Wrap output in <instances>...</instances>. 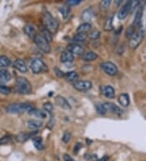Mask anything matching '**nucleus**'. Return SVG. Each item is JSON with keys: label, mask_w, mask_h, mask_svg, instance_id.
I'll return each instance as SVG.
<instances>
[{"label": "nucleus", "mask_w": 146, "mask_h": 161, "mask_svg": "<svg viewBox=\"0 0 146 161\" xmlns=\"http://www.w3.org/2000/svg\"><path fill=\"white\" fill-rule=\"evenodd\" d=\"M35 108L31 103H16L10 104L6 107V112L10 114H20L24 112H29Z\"/></svg>", "instance_id": "nucleus-1"}, {"label": "nucleus", "mask_w": 146, "mask_h": 161, "mask_svg": "<svg viewBox=\"0 0 146 161\" xmlns=\"http://www.w3.org/2000/svg\"><path fill=\"white\" fill-rule=\"evenodd\" d=\"M15 90L20 95H29L32 92V86L28 79L19 77L15 80Z\"/></svg>", "instance_id": "nucleus-2"}, {"label": "nucleus", "mask_w": 146, "mask_h": 161, "mask_svg": "<svg viewBox=\"0 0 146 161\" xmlns=\"http://www.w3.org/2000/svg\"><path fill=\"white\" fill-rule=\"evenodd\" d=\"M43 24L45 29L49 30L51 34H55L58 29V22L53 17V16L48 11L43 13Z\"/></svg>", "instance_id": "nucleus-3"}, {"label": "nucleus", "mask_w": 146, "mask_h": 161, "mask_svg": "<svg viewBox=\"0 0 146 161\" xmlns=\"http://www.w3.org/2000/svg\"><path fill=\"white\" fill-rule=\"evenodd\" d=\"M144 29L142 28V26H140V28H138V29L136 30L135 34L129 40V47L131 49H135L140 46L141 42L143 41V38H144Z\"/></svg>", "instance_id": "nucleus-4"}, {"label": "nucleus", "mask_w": 146, "mask_h": 161, "mask_svg": "<svg viewBox=\"0 0 146 161\" xmlns=\"http://www.w3.org/2000/svg\"><path fill=\"white\" fill-rule=\"evenodd\" d=\"M35 44H36V47L39 50H41V51L45 54L49 53L50 51V47H49V42L44 38L41 34H37L35 38L33 39Z\"/></svg>", "instance_id": "nucleus-5"}, {"label": "nucleus", "mask_w": 146, "mask_h": 161, "mask_svg": "<svg viewBox=\"0 0 146 161\" xmlns=\"http://www.w3.org/2000/svg\"><path fill=\"white\" fill-rule=\"evenodd\" d=\"M29 67H30L31 70L34 74H37V73H41L42 72H45L47 70V68L45 66L42 60L40 59L34 58L32 59L29 62Z\"/></svg>", "instance_id": "nucleus-6"}, {"label": "nucleus", "mask_w": 146, "mask_h": 161, "mask_svg": "<svg viewBox=\"0 0 146 161\" xmlns=\"http://www.w3.org/2000/svg\"><path fill=\"white\" fill-rule=\"evenodd\" d=\"M101 69L109 76H115L118 73V68L114 63L106 61L101 64Z\"/></svg>", "instance_id": "nucleus-7"}, {"label": "nucleus", "mask_w": 146, "mask_h": 161, "mask_svg": "<svg viewBox=\"0 0 146 161\" xmlns=\"http://www.w3.org/2000/svg\"><path fill=\"white\" fill-rule=\"evenodd\" d=\"M92 82L89 81H76L73 84V87L78 91H87L92 88Z\"/></svg>", "instance_id": "nucleus-8"}, {"label": "nucleus", "mask_w": 146, "mask_h": 161, "mask_svg": "<svg viewBox=\"0 0 146 161\" xmlns=\"http://www.w3.org/2000/svg\"><path fill=\"white\" fill-rule=\"evenodd\" d=\"M130 11H131V1H128L125 2L122 7L119 9L118 12V18L119 20H124Z\"/></svg>", "instance_id": "nucleus-9"}, {"label": "nucleus", "mask_w": 146, "mask_h": 161, "mask_svg": "<svg viewBox=\"0 0 146 161\" xmlns=\"http://www.w3.org/2000/svg\"><path fill=\"white\" fill-rule=\"evenodd\" d=\"M38 133L37 130H34V131H30V132H23V133H19L17 136H16V140H17L19 142H26L27 140H28L31 137H34L36 133Z\"/></svg>", "instance_id": "nucleus-10"}, {"label": "nucleus", "mask_w": 146, "mask_h": 161, "mask_svg": "<svg viewBox=\"0 0 146 161\" xmlns=\"http://www.w3.org/2000/svg\"><path fill=\"white\" fill-rule=\"evenodd\" d=\"M101 93L108 99H114L115 96L114 89L111 86H102L101 87Z\"/></svg>", "instance_id": "nucleus-11"}, {"label": "nucleus", "mask_w": 146, "mask_h": 161, "mask_svg": "<svg viewBox=\"0 0 146 161\" xmlns=\"http://www.w3.org/2000/svg\"><path fill=\"white\" fill-rule=\"evenodd\" d=\"M105 107L106 108V111L107 112H111V113H114L115 115H118V116H120L121 114L122 113V111L121 110V108L119 107H118L117 105L114 104L112 103H105Z\"/></svg>", "instance_id": "nucleus-12"}, {"label": "nucleus", "mask_w": 146, "mask_h": 161, "mask_svg": "<svg viewBox=\"0 0 146 161\" xmlns=\"http://www.w3.org/2000/svg\"><path fill=\"white\" fill-rule=\"evenodd\" d=\"M55 103L58 107H60L62 109L68 110L71 108V106H70V104H69L67 99H65L64 97L61 96V95H58V96L56 97Z\"/></svg>", "instance_id": "nucleus-13"}, {"label": "nucleus", "mask_w": 146, "mask_h": 161, "mask_svg": "<svg viewBox=\"0 0 146 161\" xmlns=\"http://www.w3.org/2000/svg\"><path fill=\"white\" fill-rule=\"evenodd\" d=\"M67 51H69L70 52L74 55H83L84 53V48L82 47L81 46L79 45V44H75V43H72V44H69L67 46Z\"/></svg>", "instance_id": "nucleus-14"}, {"label": "nucleus", "mask_w": 146, "mask_h": 161, "mask_svg": "<svg viewBox=\"0 0 146 161\" xmlns=\"http://www.w3.org/2000/svg\"><path fill=\"white\" fill-rule=\"evenodd\" d=\"M14 67L15 69H17L18 71H19L20 73H25L28 72V67L26 65L25 62L24 60H21V59H17V60H15V62L13 64Z\"/></svg>", "instance_id": "nucleus-15"}, {"label": "nucleus", "mask_w": 146, "mask_h": 161, "mask_svg": "<svg viewBox=\"0 0 146 161\" xmlns=\"http://www.w3.org/2000/svg\"><path fill=\"white\" fill-rule=\"evenodd\" d=\"M142 15H143V7H139L137 10H136V11H135V17H134L133 21V25L136 28H140V27Z\"/></svg>", "instance_id": "nucleus-16"}, {"label": "nucleus", "mask_w": 146, "mask_h": 161, "mask_svg": "<svg viewBox=\"0 0 146 161\" xmlns=\"http://www.w3.org/2000/svg\"><path fill=\"white\" fill-rule=\"evenodd\" d=\"M60 60L62 63H70L74 60V55L69 51H65L61 54Z\"/></svg>", "instance_id": "nucleus-17"}, {"label": "nucleus", "mask_w": 146, "mask_h": 161, "mask_svg": "<svg viewBox=\"0 0 146 161\" xmlns=\"http://www.w3.org/2000/svg\"><path fill=\"white\" fill-rule=\"evenodd\" d=\"M118 101L119 103L122 107H128L129 104H130V99H129V95L126 93H123V94H121L119 95L118 98Z\"/></svg>", "instance_id": "nucleus-18"}, {"label": "nucleus", "mask_w": 146, "mask_h": 161, "mask_svg": "<svg viewBox=\"0 0 146 161\" xmlns=\"http://www.w3.org/2000/svg\"><path fill=\"white\" fill-rule=\"evenodd\" d=\"M29 115L32 116H35V117H37V118L41 119H45L47 118V113L45 111H41V110L36 109V108H33L32 110H31L30 112H28Z\"/></svg>", "instance_id": "nucleus-19"}, {"label": "nucleus", "mask_w": 146, "mask_h": 161, "mask_svg": "<svg viewBox=\"0 0 146 161\" xmlns=\"http://www.w3.org/2000/svg\"><path fill=\"white\" fill-rule=\"evenodd\" d=\"M24 31L25 33V34L27 36H28L30 38H32V40L35 38V37L37 35L36 32V29L32 25H27L24 26Z\"/></svg>", "instance_id": "nucleus-20"}, {"label": "nucleus", "mask_w": 146, "mask_h": 161, "mask_svg": "<svg viewBox=\"0 0 146 161\" xmlns=\"http://www.w3.org/2000/svg\"><path fill=\"white\" fill-rule=\"evenodd\" d=\"M42 126V122H41V120H28L27 121V127H28V129H37L39 128H41Z\"/></svg>", "instance_id": "nucleus-21"}, {"label": "nucleus", "mask_w": 146, "mask_h": 161, "mask_svg": "<svg viewBox=\"0 0 146 161\" xmlns=\"http://www.w3.org/2000/svg\"><path fill=\"white\" fill-rule=\"evenodd\" d=\"M11 78V73H9L6 69H0V82H2V83H6V82H10Z\"/></svg>", "instance_id": "nucleus-22"}, {"label": "nucleus", "mask_w": 146, "mask_h": 161, "mask_svg": "<svg viewBox=\"0 0 146 161\" xmlns=\"http://www.w3.org/2000/svg\"><path fill=\"white\" fill-rule=\"evenodd\" d=\"M113 19H114V14H110L105 20L104 24V30L105 31H111L114 29L113 27Z\"/></svg>", "instance_id": "nucleus-23"}, {"label": "nucleus", "mask_w": 146, "mask_h": 161, "mask_svg": "<svg viewBox=\"0 0 146 161\" xmlns=\"http://www.w3.org/2000/svg\"><path fill=\"white\" fill-rule=\"evenodd\" d=\"M97 58V55L93 51H86L82 55V60L84 61H93Z\"/></svg>", "instance_id": "nucleus-24"}, {"label": "nucleus", "mask_w": 146, "mask_h": 161, "mask_svg": "<svg viewBox=\"0 0 146 161\" xmlns=\"http://www.w3.org/2000/svg\"><path fill=\"white\" fill-rule=\"evenodd\" d=\"M78 73L75 71H70V72H67V73H65V76H64V78L66 79L67 82H75L76 81V79L78 78Z\"/></svg>", "instance_id": "nucleus-25"}, {"label": "nucleus", "mask_w": 146, "mask_h": 161, "mask_svg": "<svg viewBox=\"0 0 146 161\" xmlns=\"http://www.w3.org/2000/svg\"><path fill=\"white\" fill-rule=\"evenodd\" d=\"M32 143L35 148L38 150H41L44 148V143H43L42 138L41 137H34L32 139Z\"/></svg>", "instance_id": "nucleus-26"}, {"label": "nucleus", "mask_w": 146, "mask_h": 161, "mask_svg": "<svg viewBox=\"0 0 146 161\" xmlns=\"http://www.w3.org/2000/svg\"><path fill=\"white\" fill-rule=\"evenodd\" d=\"M91 29V25L88 22H84L83 24L79 25V27L76 29V32L77 34H80V33H84V34H87L88 30H90Z\"/></svg>", "instance_id": "nucleus-27"}, {"label": "nucleus", "mask_w": 146, "mask_h": 161, "mask_svg": "<svg viewBox=\"0 0 146 161\" xmlns=\"http://www.w3.org/2000/svg\"><path fill=\"white\" fill-rule=\"evenodd\" d=\"M92 16H93V11H92V8H88L85 9L83 12H82L81 18L82 20H84L85 21H88V20H90L92 19Z\"/></svg>", "instance_id": "nucleus-28"}, {"label": "nucleus", "mask_w": 146, "mask_h": 161, "mask_svg": "<svg viewBox=\"0 0 146 161\" xmlns=\"http://www.w3.org/2000/svg\"><path fill=\"white\" fill-rule=\"evenodd\" d=\"M135 28H136V27H135V26L133 24L131 25V26H129L128 29L126 30V33H125V36H126V38H127L131 39V37L135 34V33L136 32Z\"/></svg>", "instance_id": "nucleus-29"}, {"label": "nucleus", "mask_w": 146, "mask_h": 161, "mask_svg": "<svg viewBox=\"0 0 146 161\" xmlns=\"http://www.w3.org/2000/svg\"><path fill=\"white\" fill-rule=\"evenodd\" d=\"M88 38L87 34H84V33H80V34H75L73 38V41L75 42H84L85 41L86 38Z\"/></svg>", "instance_id": "nucleus-30"}, {"label": "nucleus", "mask_w": 146, "mask_h": 161, "mask_svg": "<svg viewBox=\"0 0 146 161\" xmlns=\"http://www.w3.org/2000/svg\"><path fill=\"white\" fill-rule=\"evenodd\" d=\"M11 65V60L5 56H0V67H7Z\"/></svg>", "instance_id": "nucleus-31"}, {"label": "nucleus", "mask_w": 146, "mask_h": 161, "mask_svg": "<svg viewBox=\"0 0 146 161\" xmlns=\"http://www.w3.org/2000/svg\"><path fill=\"white\" fill-rule=\"evenodd\" d=\"M96 109H97V113L100 114V115H105L107 112L104 103H97L96 105Z\"/></svg>", "instance_id": "nucleus-32"}, {"label": "nucleus", "mask_w": 146, "mask_h": 161, "mask_svg": "<svg viewBox=\"0 0 146 161\" xmlns=\"http://www.w3.org/2000/svg\"><path fill=\"white\" fill-rule=\"evenodd\" d=\"M101 36V32L98 30H93L91 33H89V34L88 35V38L91 40H97Z\"/></svg>", "instance_id": "nucleus-33"}, {"label": "nucleus", "mask_w": 146, "mask_h": 161, "mask_svg": "<svg viewBox=\"0 0 146 161\" xmlns=\"http://www.w3.org/2000/svg\"><path fill=\"white\" fill-rule=\"evenodd\" d=\"M41 35H42L44 38H45L48 42H51L52 41V36H51V33L49 32V30H47L46 29H44L41 30Z\"/></svg>", "instance_id": "nucleus-34"}, {"label": "nucleus", "mask_w": 146, "mask_h": 161, "mask_svg": "<svg viewBox=\"0 0 146 161\" xmlns=\"http://www.w3.org/2000/svg\"><path fill=\"white\" fill-rule=\"evenodd\" d=\"M11 93V89L7 87V86L2 85V84H0V94L4 95H7Z\"/></svg>", "instance_id": "nucleus-35"}, {"label": "nucleus", "mask_w": 146, "mask_h": 161, "mask_svg": "<svg viewBox=\"0 0 146 161\" xmlns=\"http://www.w3.org/2000/svg\"><path fill=\"white\" fill-rule=\"evenodd\" d=\"M111 3V1H110V0H104V1H101L100 2V8L101 10L102 11H105V10H107L108 7H110Z\"/></svg>", "instance_id": "nucleus-36"}, {"label": "nucleus", "mask_w": 146, "mask_h": 161, "mask_svg": "<svg viewBox=\"0 0 146 161\" xmlns=\"http://www.w3.org/2000/svg\"><path fill=\"white\" fill-rule=\"evenodd\" d=\"M59 11H60L61 14H62V17L67 18L69 12H70V8H69V7H62L59 8Z\"/></svg>", "instance_id": "nucleus-37"}, {"label": "nucleus", "mask_w": 146, "mask_h": 161, "mask_svg": "<svg viewBox=\"0 0 146 161\" xmlns=\"http://www.w3.org/2000/svg\"><path fill=\"white\" fill-rule=\"evenodd\" d=\"M11 137L9 135H5L0 138V145H5L11 142Z\"/></svg>", "instance_id": "nucleus-38"}, {"label": "nucleus", "mask_w": 146, "mask_h": 161, "mask_svg": "<svg viewBox=\"0 0 146 161\" xmlns=\"http://www.w3.org/2000/svg\"><path fill=\"white\" fill-rule=\"evenodd\" d=\"M71 133L68 131H66L64 133H63V135H62V142H65V143H67V142L70 141V139H71Z\"/></svg>", "instance_id": "nucleus-39"}, {"label": "nucleus", "mask_w": 146, "mask_h": 161, "mask_svg": "<svg viewBox=\"0 0 146 161\" xmlns=\"http://www.w3.org/2000/svg\"><path fill=\"white\" fill-rule=\"evenodd\" d=\"M43 107H44V110H45V112H51L54 107L52 105L51 103H49V102H46L45 103H44V105H43Z\"/></svg>", "instance_id": "nucleus-40"}, {"label": "nucleus", "mask_w": 146, "mask_h": 161, "mask_svg": "<svg viewBox=\"0 0 146 161\" xmlns=\"http://www.w3.org/2000/svg\"><path fill=\"white\" fill-rule=\"evenodd\" d=\"M80 2H81V0H67L66 3L68 6H75V5L80 3Z\"/></svg>", "instance_id": "nucleus-41"}, {"label": "nucleus", "mask_w": 146, "mask_h": 161, "mask_svg": "<svg viewBox=\"0 0 146 161\" xmlns=\"http://www.w3.org/2000/svg\"><path fill=\"white\" fill-rule=\"evenodd\" d=\"M54 72H55V74L57 77H58V78H64L65 76V73H63V72L62 71V70H60L59 69H58V68H54Z\"/></svg>", "instance_id": "nucleus-42"}, {"label": "nucleus", "mask_w": 146, "mask_h": 161, "mask_svg": "<svg viewBox=\"0 0 146 161\" xmlns=\"http://www.w3.org/2000/svg\"><path fill=\"white\" fill-rule=\"evenodd\" d=\"M81 147H82V144L80 143V142H77V143H75V146H74V149H73V150H74V153H75V154H77V153L79 151V150L81 149Z\"/></svg>", "instance_id": "nucleus-43"}, {"label": "nucleus", "mask_w": 146, "mask_h": 161, "mask_svg": "<svg viewBox=\"0 0 146 161\" xmlns=\"http://www.w3.org/2000/svg\"><path fill=\"white\" fill-rule=\"evenodd\" d=\"M63 160L64 161H75V159H72L71 156L69 155H67V154H64L63 155Z\"/></svg>", "instance_id": "nucleus-44"}, {"label": "nucleus", "mask_w": 146, "mask_h": 161, "mask_svg": "<svg viewBox=\"0 0 146 161\" xmlns=\"http://www.w3.org/2000/svg\"><path fill=\"white\" fill-rule=\"evenodd\" d=\"M108 159H109V156H108V155H105V156L101 157V158L97 159V161H107Z\"/></svg>", "instance_id": "nucleus-45"}]
</instances>
